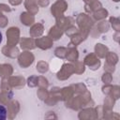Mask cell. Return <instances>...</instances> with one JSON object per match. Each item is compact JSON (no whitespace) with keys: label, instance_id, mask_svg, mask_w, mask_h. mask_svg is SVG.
Here are the masks:
<instances>
[{"label":"cell","instance_id":"1","mask_svg":"<svg viewBox=\"0 0 120 120\" xmlns=\"http://www.w3.org/2000/svg\"><path fill=\"white\" fill-rule=\"evenodd\" d=\"M7 113H8V111L6 109L5 106L3 105H0V120H4L7 118Z\"/></svg>","mask_w":120,"mask_h":120},{"label":"cell","instance_id":"2","mask_svg":"<svg viewBox=\"0 0 120 120\" xmlns=\"http://www.w3.org/2000/svg\"><path fill=\"white\" fill-rule=\"evenodd\" d=\"M2 39H3V36H2V33H1V31H0V43L2 42Z\"/></svg>","mask_w":120,"mask_h":120}]
</instances>
